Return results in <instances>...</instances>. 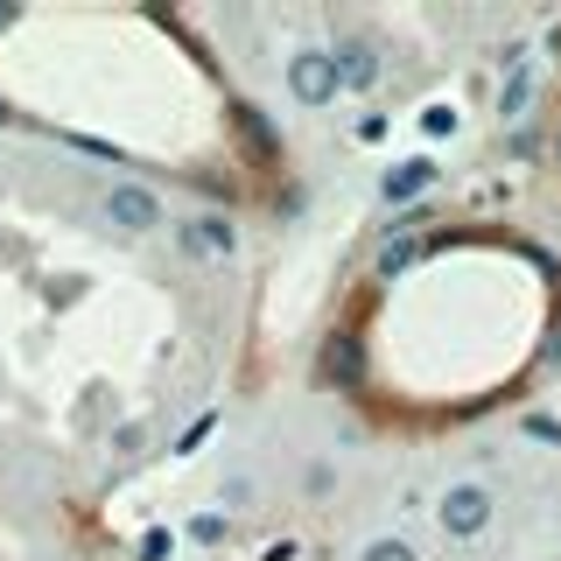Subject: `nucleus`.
<instances>
[{
    "instance_id": "1",
    "label": "nucleus",
    "mask_w": 561,
    "mask_h": 561,
    "mask_svg": "<svg viewBox=\"0 0 561 561\" xmlns=\"http://www.w3.org/2000/svg\"><path fill=\"white\" fill-rule=\"evenodd\" d=\"M428 513H435V534L463 548V540H484L491 534V519H499V491H491L484 478H449L443 491H435Z\"/></svg>"
},
{
    "instance_id": "2",
    "label": "nucleus",
    "mask_w": 561,
    "mask_h": 561,
    "mask_svg": "<svg viewBox=\"0 0 561 561\" xmlns=\"http://www.w3.org/2000/svg\"><path fill=\"white\" fill-rule=\"evenodd\" d=\"M280 78H288V99L302 105V113H323V105H337V99H344L337 57H330L323 43H302L288 64H280Z\"/></svg>"
},
{
    "instance_id": "3",
    "label": "nucleus",
    "mask_w": 561,
    "mask_h": 561,
    "mask_svg": "<svg viewBox=\"0 0 561 561\" xmlns=\"http://www.w3.org/2000/svg\"><path fill=\"white\" fill-rule=\"evenodd\" d=\"M99 218H105V232H119V239H148V232H162V225H169V210H162V197H154L148 183L119 175V183L99 197Z\"/></svg>"
},
{
    "instance_id": "4",
    "label": "nucleus",
    "mask_w": 561,
    "mask_h": 561,
    "mask_svg": "<svg viewBox=\"0 0 561 561\" xmlns=\"http://www.w3.org/2000/svg\"><path fill=\"white\" fill-rule=\"evenodd\" d=\"M169 232H175V253L183 260H239V218L232 210H190Z\"/></svg>"
},
{
    "instance_id": "5",
    "label": "nucleus",
    "mask_w": 561,
    "mask_h": 561,
    "mask_svg": "<svg viewBox=\"0 0 561 561\" xmlns=\"http://www.w3.org/2000/svg\"><path fill=\"white\" fill-rule=\"evenodd\" d=\"M330 57H337V78H344V92H351V99H365V92H373V84L386 78L379 35H365V28H344L337 43H330Z\"/></svg>"
},
{
    "instance_id": "6",
    "label": "nucleus",
    "mask_w": 561,
    "mask_h": 561,
    "mask_svg": "<svg viewBox=\"0 0 561 561\" xmlns=\"http://www.w3.org/2000/svg\"><path fill=\"white\" fill-rule=\"evenodd\" d=\"M443 183V169H435V154H408V162H393L379 175V204H414V197H428V190Z\"/></svg>"
},
{
    "instance_id": "7",
    "label": "nucleus",
    "mask_w": 561,
    "mask_h": 561,
    "mask_svg": "<svg viewBox=\"0 0 561 561\" xmlns=\"http://www.w3.org/2000/svg\"><path fill=\"white\" fill-rule=\"evenodd\" d=\"M534 92H540L534 64H526V70H505V84H499V127H519V119L534 113Z\"/></svg>"
},
{
    "instance_id": "8",
    "label": "nucleus",
    "mask_w": 561,
    "mask_h": 561,
    "mask_svg": "<svg viewBox=\"0 0 561 561\" xmlns=\"http://www.w3.org/2000/svg\"><path fill=\"white\" fill-rule=\"evenodd\" d=\"M218 505H225V513H253V505H260V478H253V470H225V478H218Z\"/></svg>"
},
{
    "instance_id": "9",
    "label": "nucleus",
    "mask_w": 561,
    "mask_h": 561,
    "mask_svg": "<svg viewBox=\"0 0 561 561\" xmlns=\"http://www.w3.org/2000/svg\"><path fill=\"white\" fill-rule=\"evenodd\" d=\"M183 534L197 540V548H225V540H232V513H218V505H210V513H197Z\"/></svg>"
},
{
    "instance_id": "10",
    "label": "nucleus",
    "mask_w": 561,
    "mask_h": 561,
    "mask_svg": "<svg viewBox=\"0 0 561 561\" xmlns=\"http://www.w3.org/2000/svg\"><path fill=\"white\" fill-rule=\"evenodd\" d=\"M358 561H421V548H414L408 534H373V540L358 548Z\"/></svg>"
},
{
    "instance_id": "11",
    "label": "nucleus",
    "mask_w": 561,
    "mask_h": 561,
    "mask_svg": "<svg viewBox=\"0 0 561 561\" xmlns=\"http://www.w3.org/2000/svg\"><path fill=\"white\" fill-rule=\"evenodd\" d=\"M456 127H463V113H456V105H443V99L421 105V134H428V140H443V134H456Z\"/></svg>"
},
{
    "instance_id": "12",
    "label": "nucleus",
    "mask_w": 561,
    "mask_h": 561,
    "mask_svg": "<svg viewBox=\"0 0 561 561\" xmlns=\"http://www.w3.org/2000/svg\"><path fill=\"white\" fill-rule=\"evenodd\" d=\"M330 484H337V463H330V456H316V463L302 470V491H309V499H330Z\"/></svg>"
},
{
    "instance_id": "13",
    "label": "nucleus",
    "mask_w": 561,
    "mask_h": 561,
    "mask_svg": "<svg viewBox=\"0 0 561 561\" xmlns=\"http://www.w3.org/2000/svg\"><path fill=\"white\" fill-rule=\"evenodd\" d=\"M408 260H414V245H408V239H400V245L386 239V253H379V274H400V267H408Z\"/></svg>"
},
{
    "instance_id": "14",
    "label": "nucleus",
    "mask_w": 561,
    "mask_h": 561,
    "mask_svg": "<svg viewBox=\"0 0 561 561\" xmlns=\"http://www.w3.org/2000/svg\"><path fill=\"white\" fill-rule=\"evenodd\" d=\"M175 548V534H148V540H140V554H148V561H162Z\"/></svg>"
},
{
    "instance_id": "15",
    "label": "nucleus",
    "mask_w": 561,
    "mask_h": 561,
    "mask_svg": "<svg viewBox=\"0 0 561 561\" xmlns=\"http://www.w3.org/2000/svg\"><path fill=\"white\" fill-rule=\"evenodd\" d=\"M554 154H561V127H554Z\"/></svg>"
}]
</instances>
